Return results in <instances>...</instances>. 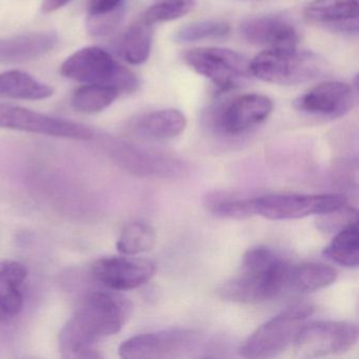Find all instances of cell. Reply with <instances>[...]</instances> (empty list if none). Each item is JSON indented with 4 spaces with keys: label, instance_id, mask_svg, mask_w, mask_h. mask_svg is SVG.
Listing matches in <instances>:
<instances>
[{
    "label": "cell",
    "instance_id": "12",
    "mask_svg": "<svg viewBox=\"0 0 359 359\" xmlns=\"http://www.w3.org/2000/svg\"><path fill=\"white\" fill-rule=\"evenodd\" d=\"M273 110V102L266 96L248 94L226 102L214 111V126L226 135L236 136L264 123Z\"/></svg>",
    "mask_w": 359,
    "mask_h": 359
},
{
    "label": "cell",
    "instance_id": "4",
    "mask_svg": "<svg viewBox=\"0 0 359 359\" xmlns=\"http://www.w3.org/2000/svg\"><path fill=\"white\" fill-rule=\"evenodd\" d=\"M323 70V60L313 52L268 49L250 62L252 76L280 86H294L316 79Z\"/></svg>",
    "mask_w": 359,
    "mask_h": 359
},
{
    "label": "cell",
    "instance_id": "27",
    "mask_svg": "<svg viewBox=\"0 0 359 359\" xmlns=\"http://www.w3.org/2000/svg\"><path fill=\"white\" fill-rule=\"evenodd\" d=\"M123 8L102 15H88L87 30L93 36H104L112 32L121 22Z\"/></svg>",
    "mask_w": 359,
    "mask_h": 359
},
{
    "label": "cell",
    "instance_id": "2",
    "mask_svg": "<svg viewBox=\"0 0 359 359\" xmlns=\"http://www.w3.org/2000/svg\"><path fill=\"white\" fill-rule=\"evenodd\" d=\"M291 266L281 254L243 262L241 273L222 283L218 295L239 304H259L274 299L287 291Z\"/></svg>",
    "mask_w": 359,
    "mask_h": 359
},
{
    "label": "cell",
    "instance_id": "22",
    "mask_svg": "<svg viewBox=\"0 0 359 359\" xmlns=\"http://www.w3.org/2000/svg\"><path fill=\"white\" fill-rule=\"evenodd\" d=\"M323 255L340 266L356 268L359 264L358 222L341 229L323 250Z\"/></svg>",
    "mask_w": 359,
    "mask_h": 359
},
{
    "label": "cell",
    "instance_id": "20",
    "mask_svg": "<svg viewBox=\"0 0 359 359\" xmlns=\"http://www.w3.org/2000/svg\"><path fill=\"white\" fill-rule=\"evenodd\" d=\"M337 272L331 266L316 262L292 264L287 291L309 293L333 285Z\"/></svg>",
    "mask_w": 359,
    "mask_h": 359
},
{
    "label": "cell",
    "instance_id": "24",
    "mask_svg": "<svg viewBox=\"0 0 359 359\" xmlns=\"http://www.w3.org/2000/svg\"><path fill=\"white\" fill-rule=\"evenodd\" d=\"M156 243L154 229L144 222L128 224L117 241V250L123 255H136L150 251Z\"/></svg>",
    "mask_w": 359,
    "mask_h": 359
},
{
    "label": "cell",
    "instance_id": "21",
    "mask_svg": "<svg viewBox=\"0 0 359 359\" xmlns=\"http://www.w3.org/2000/svg\"><path fill=\"white\" fill-rule=\"evenodd\" d=\"M152 41L153 26L142 18L123 32L118 43L119 53L130 64H144L150 56Z\"/></svg>",
    "mask_w": 359,
    "mask_h": 359
},
{
    "label": "cell",
    "instance_id": "10",
    "mask_svg": "<svg viewBox=\"0 0 359 359\" xmlns=\"http://www.w3.org/2000/svg\"><path fill=\"white\" fill-rule=\"evenodd\" d=\"M0 128L69 140H88L93 137L91 130L81 123L9 104H0Z\"/></svg>",
    "mask_w": 359,
    "mask_h": 359
},
{
    "label": "cell",
    "instance_id": "28",
    "mask_svg": "<svg viewBox=\"0 0 359 359\" xmlns=\"http://www.w3.org/2000/svg\"><path fill=\"white\" fill-rule=\"evenodd\" d=\"M320 220H319V226L325 231H335L336 229L346 228L348 224L357 220V211L352 208L344 207L331 212V213L325 214Z\"/></svg>",
    "mask_w": 359,
    "mask_h": 359
},
{
    "label": "cell",
    "instance_id": "9",
    "mask_svg": "<svg viewBox=\"0 0 359 359\" xmlns=\"http://www.w3.org/2000/svg\"><path fill=\"white\" fill-rule=\"evenodd\" d=\"M203 344V335L194 330L171 329L129 338L119 346L125 359L173 358L195 352Z\"/></svg>",
    "mask_w": 359,
    "mask_h": 359
},
{
    "label": "cell",
    "instance_id": "25",
    "mask_svg": "<svg viewBox=\"0 0 359 359\" xmlns=\"http://www.w3.org/2000/svg\"><path fill=\"white\" fill-rule=\"evenodd\" d=\"M196 6V0H155L144 12L142 18L154 26L172 22L190 13Z\"/></svg>",
    "mask_w": 359,
    "mask_h": 359
},
{
    "label": "cell",
    "instance_id": "1",
    "mask_svg": "<svg viewBox=\"0 0 359 359\" xmlns=\"http://www.w3.org/2000/svg\"><path fill=\"white\" fill-rule=\"evenodd\" d=\"M131 302L115 292L96 291L79 304L60 334L65 358H100L98 340L121 331L132 314Z\"/></svg>",
    "mask_w": 359,
    "mask_h": 359
},
{
    "label": "cell",
    "instance_id": "5",
    "mask_svg": "<svg viewBox=\"0 0 359 359\" xmlns=\"http://www.w3.org/2000/svg\"><path fill=\"white\" fill-rule=\"evenodd\" d=\"M314 312L312 304L302 302L285 309L260 325L239 348L245 358H273L287 350L304 321Z\"/></svg>",
    "mask_w": 359,
    "mask_h": 359
},
{
    "label": "cell",
    "instance_id": "23",
    "mask_svg": "<svg viewBox=\"0 0 359 359\" xmlns=\"http://www.w3.org/2000/svg\"><path fill=\"white\" fill-rule=\"evenodd\" d=\"M118 95L119 92L113 88L85 85L73 94L72 104L79 112L94 114L109 108Z\"/></svg>",
    "mask_w": 359,
    "mask_h": 359
},
{
    "label": "cell",
    "instance_id": "11",
    "mask_svg": "<svg viewBox=\"0 0 359 359\" xmlns=\"http://www.w3.org/2000/svg\"><path fill=\"white\" fill-rule=\"evenodd\" d=\"M156 271L154 262L144 258L109 256L96 260L91 273L98 283L112 291H128L148 283Z\"/></svg>",
    "mask_w": 359,
    "mask_h": 359
},
{
    "label": "cell",
    "instance_id": "13",
    "mask_svg": "<svg viewBox=\"0 0 359 359\" xmlns=\"http://www.w3.org/2000/svg\"><path fill=\"white\" fill-rule=\"evenodd\" d=\"M293 104L296 110L310 116L339 118L352 109L354 93L346 83L327 81L319 83L296 98Z\"/></svg>",
    "mask_w": 359,
    "mask_h": 359
},
{
    "label": "cell",
    "instance_id": "8",
    "mask_svg": "<svg viewBox=\"0 0 359 359\" xmlns=\"http://www.w3.org/2000/svg\"><path fill=\"white\" fill-rule=\"evenodd\" d=\"M358 340V327L348 321H315L304 325L294 338L296 354L316 358L348 352Z\"/></svg>",
    "mask_w": 359,
    "mask_h": 359
},
{
    "label": "cell",
    "instance_id": "3",
    "mask_svg": "<svg viewBox=\"0 0 359 359\" xmlns=\"http://www.w3.org/2000/svg\"><path fill=\"white\" fill-rule=\"evenodd\" d=\"M62 74L85 85L104 86L125 93L140 87L137 76L100 47L79 50L62 64Z\"/></svg>",
    "mask_w": 359,
    "mask_h": 359
},
{
    "label": "cell",
    "instance_id": "6",
    "mask_svg": "<svg viewBox=\"0 0 359 359\" xmlns=\"http://www.w3.org/2000/svg\"><path fill=\"white\" fill-rule=\"evenodd\" d=\"M346 205L344 194H271L249 198L251 215L271 220L300 219L325 215Z\"/></svg>",
    "mask_w": 359,
    "mask_h": 359
},
{
    "label": "cell",
    "instance_id": "18",
    "mask_svg": "<svg viewBox=\"0 0 359 359\" xmlns=\"http://www.w3.org/2000/svg\"><path fill=\"white\" fill-rule=\"evenodd\" d=\"M27 276L28 271L24 264L15 260H0V323H8L22 312V287Z\"/></svg>",
    "mask_w": 359,
    "mask_h": 359
},
{
    "label": "cell",
    "instance_id": "15",
    "mask_svg": "<svg viewBox=\"0 0 359 359\" xmlns=\"http://www.w3.org/2000/svg\"><path fill=\"white\" fill-rule=\"evenodd\" d=\"M241 34L252 45L269 49H294L298 36L289 20L279 16L250 18L241 25Z\"/></svg>",
    "mask_w": 359,
    "mask_h": 359
},
{
    "label": "cell",
    "instance_id": "31",
    "mask_svg": "<svg viewBox=\"0 0 359 359\" xmlns=\"http://www.w3.org/2000/svg\"><path fill=\"white\" fill-rule=\"evenodd\" d=\"M243 1H258V0H243Z\"/></svg>",
    "mask_w": 359,
    "mask_h": 359
},
{
    "label": "cell",
    "instance_id": "14",
    "mask_svg": "<svg viewBox=\"0 0 359 359\" xmlns=\"http://www.w3.org/2000/svg\"><path fill=\"white\" fill-rule=\"evenodd\" d=\"M309 22L339 34H358V0H312L304 8Z\"/></svg>",
    "mask_w": 359,
    "mask_h": 359
},
{
    "label": "cell",
    "instance_id": "26",
    "mask_svg": "<svg viewBox=\"0 0 359 359\" xmlns=\"http://www.w3.org/2000/svg\"><path fill=\"white\" fill-rule=\"evenodd\" d=\"M230 32V26L222 20H203L193 22L178 30L174 39L178 43H194L205 39H220Z\"/></svg>",
    "mask_w": 359,
    "mask_h": 359
},
{
    "label": "cell",
    "instance_id": "16",
    "mask_svg": "<svg viewBox=\"0 0 359 359\" xmlns=\"http://www.w3.org/2000/svg\"><path fill=\"white\" fill-rule=\"evenodd\" d=\"M58 43L54 31H37L0 39V62L22 64L43 57Z\"/></svg>",
    "mask_w": 359,
    "mask_h": 359
},
{
    "label": "cell",
    "instance_id": "29",
    "mask_svg": "<svg viewBox=\"0 0 359 359\" xmlns=\"http://www.w3.org/2000/svg\"><path fill=\"white\" fill-rule=\"evenodd\" d=\"M123 0H89V15H102L123 8Z\"/></svg>",
    "mask_w": 359,
    "mask_h": 359
},
{
    "label": "cell",
    "instance_id": "19",
    "mask_svg": "<svg viewBox=\"0 0 359 359\" xmlns=\"http://www.w3.org/2000/svg\"><path fill=\"white\" fill-rule=\"evenodd\" d=\"M49 85L37 81L28 73L8 71L0 73V98L43 100L53 95Z\"/></svg>",
    "mask_w": 359,
    "mask_h": 359
},
{
    "label": "cell",
    "instance_id": "7",
    "mask_svg": "<svg viewBox=\"0 0 359 359\" xmlns=\"http://www.w3.org/2000/svg\"><path fill=\"white\" fill-rule=\"evenodd\" d=\"M187 64L210 79L220 91H231L245 85L252 76L247 58L232 50L198 48L184 54Z\"/></svg>",
    "mask_w": 359,
    "mask_h": 359
},
{
    "label": "cell",
    "instance_id": "17",
    "mask_svg": "<svg viewBox=\"0 0 359 359\" xmlns=\"http://www.w3.org/2000/svg\"><path fill=\"white\" fill-rule=\"evenodd\" d=\"M187 127L184 115L176 109L146 113L132 119L129 130L147 140H168L177 137Z\"/></svg>",
    "mask_w": 359,
    "mask_h": 359
},
{
    "label": "cell",
    "instance_id": "30",
    "mask_svg": "<svg viewBox=\"0 0 359 359\" xmlns=\"http://www.w3.org/2000/svg\"><path fill=\"white\" fill-rule=\"evenodd\" d=\"M70 1L71 0H43L41 10L46 13L57 11V10L62 9V7L68 5Z\"/></svg>",
    "mask_w": 359,
    "mask_h": 359
}]
</instances>
